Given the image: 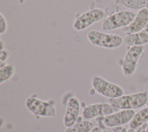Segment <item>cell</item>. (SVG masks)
<instances>
[{"mask_svg":"<svg viewBox=\"0 0 148 132\" xmlns=\"http://www.w3.org/2000/svg\"><path fill=\"white\" fill-rule=\"evenodd\" d=\"M147 101L148 92L143 91L112 99L111 104L117 109H135L145 106Z\"/></svg>","mask_w":148,"mask_h":132,"instance_id":"6da1fadb","label":"cell"},{"mask_svg":"<svg viewBox=\"0 0 148 132\" xmlns=\"http://www.w3.org/2000/svg\"><path fill=\"white\" fill-rule=\"evenodd\" d=\"M87 37L93 45L105 49H115L120 47L124 40L119 35L101 32L92 30L88 32Z\"/></svg>","mask_w":148,"mask_h":132,"instance_id":"7a4b0ae2","label":"cell"},{"mask_svg":"<svg viewBox=\"0 0 148 132\" xmlns=\"http://www.w3.org/2000/svg\"><path fill=\"white\" fill-rule=\"evenodd\" d=\"M91 85L96 92L108 98L114 99L124 94V89L120 85L109 82L98 75L92 78Z\"/></svg>","mask_w":148,"mask_h":132,"instance_id":"3957f363","label":"cell"},{"mask_svg":"<svg viewBox=\"0 0 148 132\" xmlns=\"http://www.w3.org/2000/svg\"><path fill=\"white\" fill-rule=\"evenodd\" d=\"M136 13L124 10L114 13L107 17L102 22V29L105 31H112L128 26L134 20Z\"/></svg>","mask_w":148,"mask_h":132,"instance_id":"277c9868","label":"cell"},{"mask_svg":"<svg viewBox=\"0 0 148 132\" xmlns=\"http://www.w3.org/2000/svg\"><path fill=\"white\" fill-rule=\"evenodd\" d=\"M144 46H130L123 59L121 70L126 77L132 76L136 72L139 58L143 53Z\"/></svg>","mask_w":148,"mask_h":132,"instance_id":"5b68a950","label":"cell"},{"mask_svg":"<svg viewBox=\"0 0 148 132\" xmlns=\"http://www.w3.org/2000/svg\"><path fill=\"white\" fill-rule=\"evenodd\" d=\"M25 104L28 110L36 115L53 117L56 115V108L52 104L40 100L34 96L28 97Z\"/></svg>","mask_w":148,"mask_h":132,"instance_id":"8992f818","label":"cell"},{"mask_svg":"<svg viewBox=\"0 0 148 132\" xmlns=\"http://www.w3.org/2000/svg\"><path fill=\"white\" fill-rule=\"evenodd\" d=\"M105 16V12L99 8L90 9L80 16L73 21V28L76 31L87 29L91 25L100 21Z\"/></svg>","mask_w":148,"mask_h":132,"instance_id":"52a82bcc","label":"cell"},{"mask_svg":"<svg viewBox=\"0 0 148 132\" xmlns=\"http://www.w3.org/2000/svg\"><path fill=\"white\" fill-rule=\"evenodd\" d=\"M115 108L108 103H95L85 107L82 111L84 119L90 120L98 116H105L115 111Z\"/></svg>","mask_w":148,"mask_h":132,"instance_id":"ba28073f","label":"cell"},{"mask_svg":"<svg viewBox=\"0 0 148 132\" xmlns=\"http://www.w3.org/2000/svg\"><path fill=\"white\" fill-rule=\"evenodd\" d=\"M135 113L134 109H122L104 117V124L109 127H119L130 123Z\"/></svg>","mask_w":148,"mask_h":132,"instance_id":"9c48e42d","label":"cell"},{"mask_svg":"<svg viewBox=\"0 0 148 132\" xmlns=\"http://www.w3.org/2000/svg\"><path fill=\"white\" fill-rule=\"evenodd\" d=\"M148 25V9H142L136 13L132 21L123 28L124 32L127 34L135 33L145 28Z\"/></svg>","mask_w":148,"mask_h":132,"instance_id":"30bf717a","label":"cell"},{"mask_svg":"<svg viewBox=\"0 0 148 132\" xmlns=\"http://www.w3.org/2000/svg\"><path fill=\"white\" fill-rule=\"evenodd\" d=\"M80 103L77 98L72 97L68 101L65 115L64 116V124L66 127L73 125L79 118Z\"/></svg>","mask_w":148,"mask_h":132,"instance_id":"8fae6325","label":"cell"},{"mask_svg":"<svg viewBox=\"0 0 148 132\" xmlns=\"http://www.w3.org/2000/svg\"><path fill=\"white\" fill-rule=\"evenodd\" d=\"M124 42L128 46H143L147 44L148 25L139 32L127 34L124 39Z\"/></svg>","mask_w":148,"mask_h":132,"instance_id":"7c38bea8","label":"cell"},{"mask_svg":"<svg viewBox=\"0 0 148 132\" xmlns=\"http://www.w3.org/2000/svg\"><path fill=\"white\" fill-rule=\"evenodd\" d=\"M93 128L94 124L91 122L79 117L77 122L73 125L66 127L64 132H90Z\"/></svg>","mask_w":148,"mask_h":132,"instance_id":"4fadbf2b","label":"cell"},{"mask_svg":"<svg viewBox=\"0 0 148 132\" xmlns=\"http://www.w3.org/2000/svg\"><path fill=\"white\" fill-rule=\"evenodd\" d=\"M146 122H148V107L144 108L135 113L129 123V126L136 130Z\"/></svg>","mask_w":148,"mask_h":132,"instance_id":"5bb4252c","label":"cell"},{"mask_svg":"<svg viewBox=\"0 0 148 132\" xmlns=\"http://www.w3.org/2000/svg\"><path fill=\"white\" fill-rule=\"evenodd\" d=\"M15 69L13 65L6 64L0 68V84L8 81L14 74Z\"/></svg>","mask_w":148,"mask_h":132,"instance_id":"9a60e30c","label":"cell"},{"mask_svg":"<svg viewBox=\"0 0 148 132\" xmlns=\"http://www.w3.org/2000/svg\"><path fill=\"white\" fill-rule=\"evenodd\" d=\"M121 2L125 8L139 10L148 5V0H121Z\"/></svg>","mask_w":148,"mask_h":132,"instance_id":"2e32d148","label":"cell"},{"mask_svg":"<svg viewBox=\"0 0 148 132\" xmlns=\"http://www.w3.org/2000/svg\"><path fill=\"white\" fill-rule=\"evenodd\" d=\"M8 23L2 13H0V34L2 35L5 34L8 30Z\"/></svg>","mask_w":148,"mask_h":132,"instance_id":"e0dca14e","label":"cell"},{"mask_svg":"<svg viewBox=\"0 0 148 132\" xmlns=\"http://www.w3.org/2000/svg\"><path fill=\"white\" fill-rule=\"evenodd\" d=\"M9 57V52L6 49L1 50L0 52V67H2L6 64V61Z\"/></svg>","mask_w":148,"mask_h":132,"instance_id":"ac0fdd59","label":"cell"},{"mask_svg":"<svg viewBox=\"0 0 148 132\" xmlns=\"http://www.w3.org/2000/svg\"><path fill=\"white\" fill-rule=\"evenodd\" d=\"M90 132H102V131L99 127H95Z\"/></svg>","mask_w":148,"mask_h":132,"instance_id":"d6986e66","label":"cell"},{"mask_svg":"<svg viewBox=\"0 0 148 132\" xmlns=\"http://www.w3.org/2000/svg\"><path fill=\"white\" fill-rule=\"evenodd\" d=\"M5 46V44L3 43V41L2 40H1V50L5 49V46Z\"/></svg>","mask_w":148,"mask_h":132,"instance_id":"ffe728a7","label":"cell"},{"mask_svg":"<svg viewBox=\"0 0 148 132\" xmlns=\"http://www.w3.org/2000/svg\"><path fill=\"white\" fill-rule=\"evenodd\" d=\"M127 132H136V130L135 129H131V128H130L128 130H127Z\"/></svg>","mask_w":148,"mask_h":132,"instance_id":"44dd1931","label":"cell"},{"mask_svg":"<svg viewBox=\"0 0 148 132\" xmlns=\"http://www.w3.org/2000/svg\"><path fill=\"white\" fill-rule=\"evenodd\" d=\"M145 132H148V123L147 124V126H146V131Z\"/></svg>","mask_w":148,"mask_h":132,"instance_id":"7402d4cb","label":"cell"},{"mask_svg":"<svg viewBox=\"0 0 148 132\" xmlns=\"http://www.w3.org/2000/svg\"><path fill=\"white\" fill-rule=\"evenodd\" d=\"M121 130H114V131H113V132H121Z\"/></svg>","mask_w":148,"mask_h":132,"instance_id":"603a6c76","label":"cell"}]
</instances>
